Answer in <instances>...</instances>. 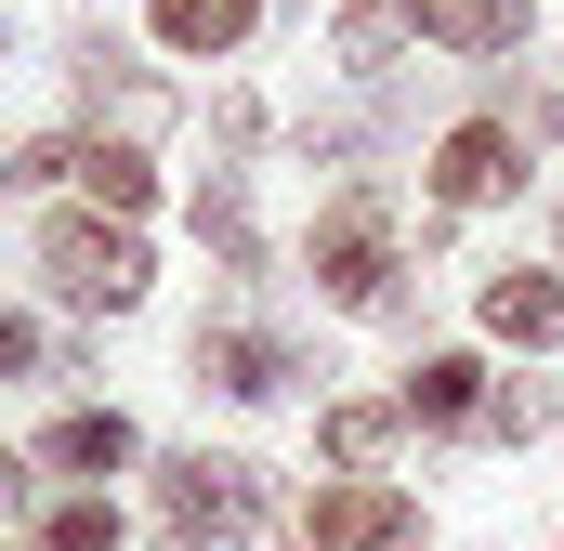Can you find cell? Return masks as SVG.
<instances>
[{
  "mask_svg": "<svg viewBox=\"0 0 564 551\" xmlns=\"http://www.w3.org/2000/svg\"><path fill=\"white\" fill-rule=\"evenodd\" d=\"M79 184H93V210H106V224H144V197H158V171H144V144H79Z\"/></svg>",
  "mask_w": 564,
  "mask_h": 551,
  "instance_id": "5bb4252c",
  "label": "cell"
},
{
  "mask_svg": "<svg viewBox=\"0 0 564 551\" xmlns=\"http://www.w3.org/2000/svg\"><path fill=\"white\" fill-rule=\"evenodd\" d=\"M499 197H525V132L512 119H459L433 144V210H499Z\"/></svg>",
  "mask_w": 564,
  "mask_h": 551,
  "instance_id": "8992f818",
  "label": "cell"
},
{
  "mask_svg": "<svg viewBox=\"0 0 564 551\" xmlns=\"http://www.w3.org/2000/svg\"><path fill=\"white\" fill-rule=\"evenodd\" d=\"M26 551H119V499H53L26 526Z\"/></svg>",
  "mask_w": 564,
  "mask_h": 551,
  "instance_id": "e0dca14e",
  "label": "cell"
},
{
  "mask_svg": "<svg viewBox=\"0 0 564 551\" xmlns=\"http://www.w3.org/2000/svg\"><path fill=\"white\" fill-rule=\"evenodd\" d=\"M144 26H158V40H171V53H237V40H250V26H263V0H158V13H144Z\"/></svg>",
  "mask_w": 564,
  "mask_h": 551,
  "instance_id": "4fadbf2b",
  "label": "cell"
},
{
  "mask_svg": "<svg viewBox=\"0 0 564 551\" xmlns=\"http://www.w3.org/2000/svg\"><path fill=\"white\" fill-rule=\"evenodd\" d=\"M197 381H224L237 408H276L315 381V355L289 342V328H250V315H224V328H197Z\"/></svg>",
  "mask_w": 564,
  "mask_h": 551,
  "instance_id": "277c9868",
  "label": "cell"
},
{
  "mask_svg": "<svg viewBox=\"0 0 564 551\" xmlns=\"http://www.w3.org/2000/svg\"><path fill=\"white\" fill-rule=\"evenodd\" d=\"M79 79H93V106H119V119H171V93H158V79H132L119 53H93Z\"/></svg>",
  "mask_w": 564,
  "mask_h": 551,
  "instance_id": "d6986e66",
  "label": "cell"
},
{
  "mask_svg": "<svg viewBox=\"0 0 564 551\" xmlns=\"http://www.w3.org/2000/svg\"><path fill=\"white\" fill-rule=\"evenodd\" d=\"M13 486H26V460H0V512H13Z\"/></svg>",
  "mask_w": 564,
  "mask_h": 551,
  "instance_id": "7402d4cb",
  "label": "cell"
},
{
  "mask_svg": "<svg viewBox=\"0 0 564 551\" xmlns=\"http://www.w3.org/2000/svg\"><path fill=\"white\" fill-rule=\"evenodd\" d=\"M486 342L552 355V342H564V276L552 263H499V276H486Z\"/></svg>",
  "mask_w": 564,
  "mask_h": 551,
  "instance_id": "ba28073f",
  "label": "cell"
},
{
  "mask_svg": "<svg viewBox=\"0 0 564 551\" xmlns=\"http://www.w3.org/2000/svg\"><path fill=\"white\" fill-rule=\"evenodd\" d=\"M394 433H408V408H394V395H341V408L315 420V446H328V473H341V486H368V473L394 460Z\"/></svg>",
  "mask_w": 564,
  "mask_h": 551,
  "instance_id": "9c48e42d",
  "label": "cell"
},
{
  "mask_svg": "<svg viewBox=\"0 0 564 551\" xmlns=\"http://www.w3.org/2000/svg\"><path fill=\"white\" fill-rule=\"evenodd\" d=\"M197 237H210L237 276H263V224H250V184H237V171H210V184H197Z\"/></svg>",
  "mask_w": 564,
  "mask_h": 551,
  "instance_id": "9a60e30c",
  "label": "cell"
},
{
  "mask_svg": "<svg viewBox=\"0 0 564 551\" xmlns=\"http://www.w3.org/2000/svg\"><path fill=\"white\" fill-rule=\"evenodd\" d=\"M263 512H276V499H263L250 460H224V446L158 460V526H171L184 551H250V539H263Z\"/></svg>",
  "mask_w": 564,
  "mask_h": 551,
  "instance_id": "7a4b0ae2",
  "label": "cell"
},
{
  "mask_svg": "<svg viewBox=\"0 0 564 551\" xmlns=\"http://www.w3.org/2000/svg\"><path fill=\"white\" fill-rule=\"evenodd\" d=\"M40 276L66 289V302H93V315H119V302H144V237L132 224H106V210H66V224H40Z\"/></svg>",
  "mask_w": 564,
  "mask_h": 551,
  "instance_id": "3957f363",
  "label": "cell"
},
{
  "mask_svg": "<svg viewBox=\"0 0 564 551\" xmlns=\"http://www.w3.org/2000/svg\"><path fill=\"white\" fill-rule=\"evenodd\" d=\"M408 13H421V40H446V53H512L539 26V0H408Z\"/></svg>",
  "mask_w": 564,
  "mask_h": 551,
  "instance_id": "30bf717a",
  "label": "cell"
},
{
  "mask_svg": "<svg viewBox=\"0 0 564 551\" xmlns=\"http://www.w3.org/2000/svg\"><path fill=\"white\" fill-rule=\"evenodd\" d=\"M421 40V13L408 0H341V26H328V53L355 66V79H394V53Z\"/></svg>",
  "mask_w": 564,
  "mask_h": 551,
  "instance_id": "8fae6325",
  "label": "cell"
},
{
  "mask_svg": "<svg viewBox=\"0 0 564 551\" xmlns=\"http://www.w3.org/2000/svg\"><path fill=\"white\" fill-rule=\"evenodd\" d=\"M315 289L341 315H408V250H394V184L381 171H341L315 197Z\"/></svg>",
  "mask_w": 564,
  "mask_h": 551,
  "instance_id": "6da1fadb",
  "label": "cell"
},
{
  "mask_svg": "<svg viewBox=\"0 0 564 551\" xmlns=\"http://www.w3.org/2000/svg\"><path fill=\"white\" fill-rule=\"evenodd\" d=\"M486 446H539L552 433V381H486V420H473Z\"/></svg>",
  "mask_w": 564,
  "mask_h": 551,
  "instance_id": "2e32d148",
  "label": "cell"
},
{
  "mask_svg": "<svg viewBox=\"0 0 564 551\" xmlns=\"http://www.w3.org/2000/svg\"><path fill=\"white\" fill-rule=\"evenodd\" d=\"M0 184H13V197H40V184H79V144H66V132L13 144V158H0Z\"/></svg>",
  "mask_w": 564,
  "mask_h": 551,
  "instance_id": "ac0fdd59",
  "label": "cell"
},
{
  "mask_svg": "<svg viewBox=\"0 0 564 551\" xmlns=\"http://www.w3.org/2000/svg\"><path fill=\"white\" fill-rule=\"evenodd\" d=\"M394 408H408V433H473V420H486V355H459V342H433L421 368L394 381Z\"/></svg>",
  "mask_w": 564,
  "mask_h": 551,
  "instance_id": "52a82bcc",
  "label": "cell"
},
{
  "mask_svg": "<svg viewBox=\"0 0 564 551\" xmlns=\"http://www.w3.org/2000/svg\"><path fill=\"white\" fill-rule=\"evenodd\" d=\"M119 460H132V420L119 408H66L40 433V473H119Z\"/></svg>",
  "mask_w": 564,
  "mask_h": 551,
  "instance_id": "7c38bea8",
  "label": "cell"
},
{
  "mask_svg": "<svg viewBox=\"0 0 564 551\" xmlns=\"http://www.w3.org/2000/svg\"><path fill=\"white\" fill-rule=\"evenodd\" d=\"M302 551H421V499L408 486H315L302 499Z\"/></svg>",
  "mask_w": 564,
  "mask_h": 551,
  "instance_id": "5b68a950",
  "label": "cell"
},
{
  "mask_svg": "<svg viewBox=\"0 0 564 551\" xmlns=\"http://www.w3.org/2000/svg\"><path fill=\"white\" fill-rule=\"evenodd\" d=\"M512 132H525V144H564V93H525V106H512Z\"/></svg>",
  "mask_w": 564,
  "mask_h": 551,
  "instance_id": "ffe728a7",
  "label": "cell"
},
{
  "mask_svg": "<svg viewBox=\"0 0 564 551\" xmlns=\"http://www.w3.org/2000/svg\"><path fill=\"white\" fill-rule=\"evenodd\" d=\"M13 368H40V342H26V315L0 302V381H13Z\"/></svg>",
  "mask_w": 564,
  "mask_h": 551,
  "instance_id": "44dd1931",
  "label": "cell"
}]
</instances>
